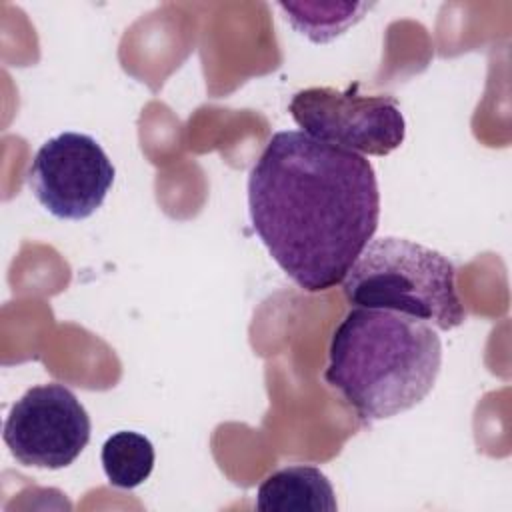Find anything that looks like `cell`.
Here are the masks:
<instances>
[{
  "mask_svg": "<svg viewBox=\"0 0 512 512\" xmlns=\"http://www.w3.org/2000/svg\"><path fill=\"white\" fill-rule=\"evenodd\" d=\"M248 214L280 270L324 292L342 284L378 230L376 172L362 154L282 130L250 170Z\"/></svg>",
  "mask_w": 512,
  "mask_h": 512,
  "instance_id": "cell-1",
  "label": "cell"
},
{
  "mask_svg": "<svg viewBox=\"0 0 512 512\" xmlns=\"http://www.w3.org/2000/svg\"><path fill=\"white\" fill-rule=\"evenodd\" d=\"M442 366L436 330L412 316L354 306L336 326L324 380L362 422L392 418L420 404Z\"/></svg>",
  "mask_w": 512,
  "mask_h": 512,
  "instance_id": "cell-2",
  "label": "cell"
},
{
  "mask_svg": "<svg viewBox=\"0 0 512 512\" xmlns=\"http://www.w3.org/2000/svg\"><path fill=\"white\" fill-rule=\"evenodd\" d=\"M342 292L354 306L394 310L444 332L466 320L452 260L408 238H372L344 276Z\"/></svg>",
  "mask_w": 512,
  "mask_h": 512,
  "instance_id": "cell-3",
  "label": "cell"
},
{
  "mask_svg": "<svg viewBox=\"0 0 512 512\" xmlns=\"http://www.w3.org/2000/svg\"><path fill=\"white\" fill-rule=\"evenodd\" d=\"M288 112L310 138L356 154L388 156L406 136L398 100L390 94H362L358 82L344 90L334 86L298 90Z\"/></svg>",
  "mask_w": 512,
  "mask_h": 512,
  "instance_id": "cell-4",
  "label": "cell"
},
{
  "mask_svg": "<svg viewBox=\"0 0 512 512\" xmlns=\"http://www.w3.org/2000/svg\"><path fill=\"white\" fill-rule=\"evenodd\" d=\"M114 176V164L100 142L68 130L36 150L26 182L38 204L54 218L84 220L104 204Z\"/></svg>",
  "mask_w": 512,
  "mask_h": 512,
  "instance_id": "cell-5",
  "label": "cell"
},
{
  "mask_svg": "<svg viewBox=\"0 0 512 512\" xmlns=\"http://www.w3.org/2000/svg\"><path fill=\"white\" fill-rule=\"evenodd\" d=\"M90 432V416L76 394L60 382H48L28 388L14 402L2 438L20 464L60 470L82 454Z\"/></svg>",
  "mask_w": 512,
  "mask_h": 512,
  "instance_id": "cell-6",
  "label": "cell"
},
{
  "mask_svg": "<svg viewBox=\"0 0 512 512\" xmlns=\"http://www.w3.org/2000/svg\"><path fill=\"white\" fill-rule=\"evenodd\" d=\"M254 506L262 512H336L338 502L328 476L308 464L272 472L256 490Z\"/></svg>",
  "mask_w": 512,
  "mask_h": 512,
  "instance_id": "cell-7",
  "label": "cell"
},
{
  "mask_svg": "<svg viewBox=\"0 0 512 512\" xmlns=\"http://www.w3.org/2000/svg\"><path fill=\"white\" fill-rule=\"evenodd\" d=\"M102 470L108 482L122 490H132L148 480L154 468L152 442L134 430H120L102 444Z\"/></svg>",
  "mask_w": 512,
  "mask_h": 512,
  "instance_id": "cell-8",
  "label": "cell"
},
{
  "mask_svg": "<svg viewBox=\"0 0 512 512\" xmlns=\"http://www.w3.org/2000/svg\"><path fill=\"white\" fill-rule=\"evenodd\" d=\"M286 22L316 44L330 42L362 20L370 4L356 2H280Z\"/></svg>",
  "mask_w": 512,
  "mask_h": 512,
  "instance_id": "cell-9",
  "label": "cell"
}]
</instances>
